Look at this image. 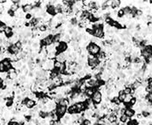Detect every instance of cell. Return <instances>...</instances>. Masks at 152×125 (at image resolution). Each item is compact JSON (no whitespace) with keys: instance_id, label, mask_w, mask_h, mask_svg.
<instances>
[{"instance_id":"6da1fadb","label":"cell","mask_w":152,"mask_h":125,"mask_svg":"<svg viewBox=\"0 0 152 125\" xmlns=\"http://www.w3.org/2000/svg\"><path fill=\"white\" fill-rule=\"evenodd\" d=\"M87 51L88 53V54H92V55L95 56L96 57L98 55L100 52L101 51V46H99L98 45H96L95 43H88V45L87 46Z\"/></svg>"},{"instance_id":"7a4b0ae2","label":"cell","mask_w":152,"mask_h":125,"mask_svg":"<svg viewBox=\"0 0 152 125\" xmlns=\"http://www.w3.org/2000/svg\"><path fill=\"white\" fill-rule=\"evenodd\" d=\"M91 99H92V101H93V102L95 105L100 104L102 101V94H101V91L97 89V90L95 92V94L92 95Z\"/></svg>"},{"instance_id":"3957f363","label":"cell","mask_w":152,"mask_h":125,"mask_svg":"<svg viewBox=\"0 0 152 125\" xmlns=\"http://www.w3.org/2000/svg\"><path fill=\"white\" fill-rule=\"evenodd\" d=\"M55 110H56V113L58 114V116L61 118V117H63V116H65L66 114H67V107L61 106V105L57 104Z\"/></svg>"},{"instance_id":"277c9868","label":"cell","mask_w":152,"mask_h":125,"mask_svg":"<svg viewBox=\"0 0 152 125\" xmlns=\"http://www.w3.org/2000/svg\"><path fill=\"white\" fill-rule=\"evenodd\" d=\"M22 105L26 107V109H32L36 106V101L32 99H30V98H25L22 101Z\"/></svg>"},{"instance_id":"5b68a950","label":"cell","mask_w":152,"mask_h":125,"mask_svg":"<svg viewBox=\"0 0 152 125\" xmlns=\"http://www.w3.org/2000/svg\"><path fill=\"white\" fill-rule=\"evenodd\" d=\"M76 106V108H77V109H78L79 113H82L83 111H86L88 108H87V103L85 102V101H78V102L74 103Z\"/></svg>"},{"instance_id":"8992f818","label":"cell","mask_w":152,"mask_h":125,"mask_svg":"<svg viewBox=\"0 0 152 125\" xmlns=\"http://www.w3.org/2000/svg\"><path fill=\"white\" fill-rule=\"evenodd\" d=\"M67 44L64 41H60L58 45V46L56 47L57 49V53H65L67 50Z\"/></svg>"},{"instance_id":"52a82bcc","label":"cell","mask_w":152,"mask_h":125,"mask_svg":"<svg viewBox=\"0 0 152 125\" xmlns=\"http://www.w3.org/2000/svg\"><path fill=\"white\" fill-rule=\"evenodd\" d=\"M7 51L9 52L11 54H16V55H17V54H19V53H20L21 50H19L17 46H15V44H12L7 48Z\"/></svg>"},{"instance_id":"ba28073f","label":"cell","mask_w":152,"mask_h":125,"mask_svg":"<svg viewBox=\"0 0 152 125\" xmlns=\"http://www.w3.org/2000/svg\"><path fill=\"white\" fill-rule=\"evenodd\" d=\"M47 13L48 15H51V16H55L57 13H56L55 11V6L54 5H51V4H48L47 5V10H46Z\"/></svg>"},{"instance_id":"9c48e42d","label":"cell","mask_w":152,"mask_h":125,"mask_svg":"<svg viewBox=\"0 0 152 125\" xmlns=\"http://www.w3.org/2000/svg\"><path fill=\"white\" fill-rule=\"evenodd\" d=\"M4 35H5V37L8 38V39H11L13 35H14V33H13V30L11 26H6V28L4 29Z\"/></svg>"},{"instance_id":"30bf717a","label":"cell","mask_w":152,"mask_h":125,"mask_svg":"<svg viewBox=\"0 0 152 125\" xmlns=\"http://www.w3.org/2000/svg\"><path fill=\"white\" fill-rule=\"evenodd\" d=\"M67 113H68L69 115L80 114L79 111H78V109H77V108H76L75 104H72L70 107H69L68 109H67Z\"/></svg>"},{"instance_id":"8fae6325","label":"cell","mask_w":152,"mask_h":125,"mask_svg":"<svg viewBox=\"0 0 152 125\" xmlns=\"http://www.w3.org/2000/svg\"><path fill=\"white\" fill-rule=\"evenodd\" d=\"M135 115V110L132 109V108H129V109H126V110H125V116H126L128 118L133 117Z\"/></svg>"},{"instance_id":"7c38bea8","label":"cell","mask_w":152,"mask_h":125,"mask_svg":"<svg viewBox=\"0 0 152 125\" xmlns=\"http://www.w3.org/2000/svg\"><path fill=\"white\" fill-rule=\"evenodd\" d=\"M96 91V88H87L85 91V94H87V97H92V95H93L94 94H95V92Z\"/></svg>"},{"instance_id":"4fadbf2b","label":"cell","mask_w":152,"mask_h":125,"mask_svg":"<svg viewBox=\"0 0 152 125\" xmlns=\"http://www.w3.org/2000/svg\"><path fill=\"white\" fill-rule=\"evenodd\" d=\"M33 9H34V7L31 4H25V5L22 7L23 11H24V12H25V13H29L30 11H32Z\"/></svg>"},{"instance_id":"5bb4252c","label":"cell","mask_w":152,"mask_h":125,"mask_svg":"<svg viewBox=\"0 0 152 125\" xmlns=\"http://www.w3.org/2000/svg\"><path fill=\"white\" fill-rule=\"evenodd\" d=\"M118 98H119V100L121 101V102H123V101H124L125 98H126V94H124V91H123V89H122V90H119Z\"/></svg>"},{"instance_id":"9a60e30c","label":"cell","mask_w":152,"mask_h":125,"mask_svg":"<svg viewBox=\"0 0 152 125\" xmlns=\"http://www.w3.org/2000/svg\"><path fill=\"white\" fill-rule=\"evenodd\" d=\"M110 101H111V103L116 105V106H120L121 103H122L120 100H119L118 96H114V97H112L111 99H110Z\"/></svg>"},{"instance_id":"2e32d148","label":"cell","mask_w":152,"mask_h":125,"mask_svg":"<svg viewBox=\"0 0 152 125\" xmlns=\"http://www.w3.org/2000/svg\"><path fill=\"white\" fill-rule=\"evenodd\" d=\"M58 104H59V105H61V106H66V107H67L69 105V100L67 99V98H62L60 101H59V103Z\"/></svg>"},{"instance_id":"e0dca14e","label":"cell","mask_w":152,"mask_h":125,"mask_svg":"<svg viewBox=\"0 0 152 125\" xmlns=\"http://www.w3.org/2000/svg\"><path fill=\"white\" fill-rule=\"evenodd\" d=\"M121 4H122V1H119V0H114V1H112L111 8L112 9H115V8L119 7Z\"/></svg>"},{"instance_id":"ac0fdd59","label":"cell","mask_w":152,"mask_h":125,"mask_svg":"<svg viewBox=\"0 0 152 125\" xmlns=\"http://www.w3.org/2000/svg\"><path fill=\"white\" fill-rule=\"evenodd\" d=\"M132 98H133V95H132V94H127V95H126V98H125L124 101H123L124 105H128V104H129V102H130V101H131Z\"/></svg>"},{"instance_id":"d6986e66","label":"cell","mask_w":152,"mask_h":125,"mask_svg":"<svg viewBox=\"0 0 152 125\" xmlns=\"http://www.w3.org/2000/svg\"><path fill=\"white\" fill-rule=\"evenodd\" d=\"M62 64H63V63H60L57 61H54V67L53 68H55V69H58L60 71V68H61V66H62Z\"/></svg>"},{"instance_id":"ffe728a7","label":"cell","mask_w":152,"mask_h":125,"mask_svg":"<svg viewBox=\"0 0 152 125\" xmlns=\"http://www.w3.org/2000/svg\"><path fill=\"white\" fill-rule=\"evenodd\" d=\"M128 118L125 115H122V116H120V122L121 123H128Z\"/></svg>"},{"instance_id":"44dd1931","label":"cell","mask_w":152,"mask_h":125,"mask_svg":"<svg viewBox=\"0 0 152 125\" xmlns=\"http://www.w3.org/2000/svg\"><path fill=\"white\" fill-rule=\"evenodd\" d=\"M142 115H143V118H148L150 116V111H148V110H143Z\"/></svg>"},{"instance_id":"7402d4cb","label":"cell","mask_w":152,"mask_h":125,"mask_svg":"<svg viewBox=\"0 0 152 125\" xmlns=\"http://www.w3.org/2000/svg\"><path fill=\"white\" fill-rule=\"evenodd\" d=\"M5 72L6 70L4 63H3V61H0V73H5Z\"/></svg>"},{"instance_id":"603a6c76","label":"cell","mask_w":152,"mask_h":125,"mask_svg":"<svg viewBox=\"0 0 152 125\" xmlns=\"http://www.w3.org/2000/svg\"><path fill=\"white\" fill-rule=\"evenodd\" d=\"M38 30L40 31H46L47 30V25H42V26H40L38 27Z\"/></svg>"},{"instance_id":"cb8c5ba5","label":"cell","mask_w":152,"mask_h":125,"mask_svg":"<svg viewBox=\"0 0 152 125\" xmlns=\"http://www.w3.org/2000/svg\"><path fill=\"white\" fill-rule=\"evenodd\" d=\"M70 24L72 25V26H76V25L78 24V19H77V18H73V19H71Z\"/></svg>"},{"instance_id":"d4e9b609","label":"cell","mask_w":152,"mask_h":125,"mask_svg":"<svg viewBox=\"0 0 152 125\" xmlns=\"http://www.w3.org/2000/svg\"><path fill=\"white\" fill-rule=\"evenodd\" d=\"M117 17L118 18H123V17H124L125 15H124V11H123V9H121V10H119L118 11V12H117Z\"/></svg>"},{"instance_id":"484cf974","label":"cell","mask_w":152,"mask_h":125,"mask_svg":"<svg viewBox=\"0 0 152 125\" xmlns=\"http://www.w3.org/2000/svg\"><path fill=\"white\" fill-rule=\"evenodd\" d=\"M13 104V99H6L5 101V105L7 107H11Z\"/></svg>"},{"instance_id":"4316f807","label":"cell","mask_w":152,"mask_h":125,"mask_svg":"<svg viewBox=\"0 0 152 125\" xmlns=\"http://www.w3.org/2000/svg\"><path fill=\"white\" fill-rule=\"evenodd\" d=\"M15 46H17V47L19 48V50H21V49H22V47H23V43H22V41H21V40H19V41H18V42H16Z\"/></svg>"},{"instance_id":"83f0119b","label":"cell","mask_w":152,"mask_h":125,"mask_svg":"<svg viewBox=\"0 0 152 125\" xmlns=\"http://www.w3.org/2000/svg\"><path fill=\"white\" fill-rule=\"evenodd\" d=\"M81 125H92V123H91V121L89 119H84Z\"/></svg>"},{"instance_id":"f1b7e54d","label":"cell","mask_w":152,"mask_h":125,"mask_svg":"<svg viewBox=\"0 0 152 125\" xmlns=\"http://www.w3.org/2000/svg\"><path fill=\"white\" fill-rule=\"evenodd\" d=\"M25 18L27 20H31V19H32V14H30V13H27V14L25 16Z\"/></svg>"},{"instance_id":"f546056e","label":"cell","mask_w":152,"mask_h":125,"mask_svg":"<svg viewBox=\"0 0 152 125\" xmlns=\"http://www.w3.org/2000/svg\"><path fill=\"white\" fill-rule=\"evenodd\" d=\"M7 13H8V15H9L10 17H14L15 16V12L11 11V10H9V11H7Z\"/></svg>"},{"instance_id":"4dcf8cb0","label":"cell","mask_w":152,"mask_h":125,"mask_svg":"<svg viewBox=\"0 0 152 125\" xmlns=\"http://www.w3.org/2000/svg\"><path fill=\"white\" fill-rule=\"evenodd\" d=\"M142 15H143V11L137 9V11H136V17H140V16H142Z\"/></svg>"},{"instance_id":"1f68e13d","label":"cell","mask_w":152,"mask_h":125,"mask_svg":"<svg viewBox=\"0 0 152 125\" xmlns=\"http://www.w3.org/2000/svg\"><path fill=\"white\" fill-rule=\"evenodd\" d=\"M137 116L138 119H142V118H143V115H142V114H137V116Z\"/></svg>"},{"instance_id":"d6a6232c","label":"cell","mask_w":152,"mask_h":125,"mask_svg":"<svg viewBox=\"0 0 152 125\" xmlns=\"http://www.w3.org/2000/svg\"><path fill=\"white\" fill-rule=\"evenodd\" d=\"M135 29L137 30V31H139V30L141 29V26H140V25H136V26H135Z\"/></svg>"},{"instance_id":"836d02e7","label":"cell","mask_w":152,"mask_h":125,"mask_svg":"<svg viewBox=\"0 0 152 125\" xmlns=\"http://www.w3.org/2000/svg\"><path fill=\"white\" fill-rule=\"evenodd\" d=\"M2 24H3V22L1 20H0V27H1V26H2Z\"/></svg>"},{"instance_id":"e575fe53","label":"cell","mask_w":152,"mask_h":125,"mask_svg":"<svg viewBox=\"0 0 152 125\" xmlns=\"http://www.w3.org/2000/svg\"><path fill=\"white\" fill-rule=\"evenodd\" d=\"M149 125H152V123H151V124H149Z\"/></svg>"},{"instance_id":"d590c367","label":"cell","mask_w":152,"mask_h":125,"mask_svg":"<svg viewBox=\"0 0 152 125\" xmlns=\"http://www.w3.org/2000/svg\"><path fill=\"white\" fill-rule=\"evenodd\" d=\"M151 55H152V53H151Z\"/></svg>"}]
</instances>
